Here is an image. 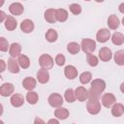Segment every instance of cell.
<instances>
[{
  "instance_id": "cell-1",
  "label": "cell",
  "mask_w": 124,
  "mask_h": 124,
  "mask_svg": "<svg viewBox=\"0 0 124 124\" xmlns=\"http://www.w3.org/2000/svg\"><path fill=\"white\" fill-rule=\"evenodd\" d=\"M106 89V81L102 78H95L91 81L90 89H89V97L92 98H100L101 94Z\"/></svg>"
},
{
  "instance_id": "cell-22",
  "label": "cell",
  "mask_w": 124,
  "mask_h": 124,
  "mask_svg": "<svg viewBox=\"0 0 124 124\" xmlns=\"http://www.w3.org/2000/svg\"><path fill=\"white\" fill-rule=\"evenodd\" d=\"M54 116L59 120H65L69 117V110L66 108H62V107L56 108V109L54 110Z\"/></svg>"
},
{
  "instance_id": "cell-37",
  "label": "cell",
  "mask_w": 124,
  "mask_h": 124,
  "mask_svg": "<svg viewBox=\"0 0 124 124\" xmlns=\"http://www.w3.org/2000/svg\"><path fill=\"white\" fill-rule=\"evenodd\" d=\"M0 64H1V69H0V72L3 73L5 71V68H6V63L3 59H0Z\"/></svg>"
},
{
  "instance_id": "cell-42",
  "label": "cell",
  "mask_w": 124,
  "mask_h": 124,
  "mask_svg": "<svg viewBox=\"0 0 124 124\" xmlns=\"http://www.w3.org/2000/svg\"><path fill=\"white\" fill-rule=\"evenodd\" d=\"M120 91L124 94V82H122V83L120 84Z\"/></svg>"
},
{
  "instance_id": "cell-6",
  "label": "cell",
  "mask_w": 124,
  "mask_h": 124,
  "mask_svg": "<svg viewBox=\"0 0 124 124\" xmlns=\"http://www.w3.org/2000/svg\"><path fill=\"white\" fill-rule=\"evenodd\" d=\"M75 95L78 102H85L89 98V91L83 86H78L75 90Z\"/></svg>"
},
{
  "instance_id": "cell-47",
  "label": "cell",
  "mask_w": 124,
  "mask_h": 124,
  "mask_svg": "<svg viewBox=\"0 0 124 124\" xmlns=\"http://www.w3.org/2000/svg\"><path fill=\"white\" fill-rule=\"evenodd\" d=\"M23 1H26V0H23Z\"/></svg>"
},
{
  "instance_id": "cell-29",
  "label": "cell",
  "mask_w": 124,
  "mask_h": 124,
  "mask_svg": "<svg viewBox=\"0 0 124 124\" xmlns=\"http://www.w3.org/2000/svg\"><path fill=\"white\" fill-rule=\"evenodd\" d=\"M17 61L19 63L20 68H22V69H27L30 67V59L25 54H20L17 57Z\"/></svg>"
},
{
  "instance_id": "cell-5",
  "label": "cell",
  "mask_w": 124,
  "mask_h": 124,
  "mask_svg": "<svg viewBox=\"0 0 124 124\" xmlns=\"http://www.w3.org/2000/svg\"><path fill=\"white\" fill-rule=\"evenodd\" d=\"M39 64H40L41 68H44V69H46V70H50L53 67L54 60L49 54L44 53L39 57Z\"/></svg>"
},
{
  "instance_id": "cell-26",
  "label": "cell",
  "mask_w": 124,
  "mask_h": 124,
  "mask_svg": "<svg viewBox=\"0 0 124 124\" xmlns=\"http://www.w3.org/2000/svg\"><path fill=\"white\" fill-rule=\"evenodd\" d=\"M27 103L29 105H36L39 101V95L37 92L31 90V91H28V93L26 94V97H25Z\"/></svg>"
},
{
  "instance_id": "cell-14",
  "label": "cell",
  "mask_w": 124,
  "mask_h": 124,
  "mask_svg": "<svg viewBox=\"0 0 124 124\" xmlns=\"http://www.w3.org/2000/svg\"><path fill=\"white\" fill-rule=\"evenodd\" d=\"M35 28V25H34V22L31 20V19H23L20 23V30L23 32V33H31Z\"/></svg>"
},
{
  "instance_id": "cell-45",
  "label": "cell",
  "mask_w": 124,
  "mask_h": 124,
  "mask_svg": "<svg viewBox=\"0 0 124 124\" xmlns=\"http://www.w3.org/2000/svg\"><path fill=\"white\" fill-rule=\"evenodd\" d=\"M122 24H123V26H124V16H123V18H122Z\"/></svg>"
},
{
  "instance_id": "cell-38",
  "label": "cell",
  "mask_w": 124,
  "mask_h": 124,
  "mask_svg": "<svg viewBox=\"0 0 124 124\" xmlns=\"http://www.w3.org/2000/svg\"><path fill=\"white\" fill-rule=\"evenodd\" d=\"M0 15H1V18H0V20H1V22H4L8 16H6V14H5L3 11H1V12H0Z\"/></svg>"
},
{
  "instance_id": "cell-19",
  "label": "cell",
  "mask_w": 124,
  "mask_h": 124,
  "mask_svg": "<svg viewBox=\"0 0 124 124\" xmlns=\"http://www.w3.org/2000/svg\"><path fill=\"white\" fill-rule=\"evenodd\" d=\"M9 53H10V56L13 57V58L18 57L21 54V46L18 43H13L10 46Z\"/></svg>"
},
{
  "instance_id": "cell-36",
  "label": "cell",
  "mask_w": 124,
  "mask_h": 124,
  "mask_svg": "<svg viewBox=\"0 0 124 124\" xmlns=\"http://www.w3.org/2000/svg\"><path fill=\"white\" fill-rule=\"evenodd\" d=\"M54 60H55V63H56L57 66H63L65 64V62H66V58H65V56L62 53H58L55 56Z\"/></svg>"
},
{
  "instance_id": "cell-34",
  "label": "cell",
  "mask_w": 124,
  "mask_h": 124,
  "mask_svg": "<svg viewBox=\"0 0 124 124\" xmlns=\"http://www.w3.org/2000/svg\"><path fill=\"white\" fill-rule=\"evenodd\" d=\"M69 10L70 12L75 15V16H78L81 13V6L78 3H73V4H70L69 5Z\"/></svg>"
},
{
  "instance_id": "cell-10",
  "label": "cell",
  "mask_w": 124,
  "mask_h": 124,
  "mask_svg": "<svg viewBox=\"0 0 124 124\" xmlns=\"http://www.w3.org/2000/svg\"><path fill=\"white\" fill-rule=\"evenodd\" d=\"M112 58V51L108 46H103L99 50V59L104 62H108Z\"/></svg>"
},
{
  "instance_id": "cell-39",
  "label": "cell",
  "mask_w": 124,
  "mask_h": 124,
  "mask_svg": "<svg viewBox=\"0 0 124 124\" xmlns=\"http://www.w3.org/2000/svg\"><path fill=\"white\" fill-rule=\"evenodd\" d=\"M47 123L48 124H51V123H55V124H58L59 123V119L58 118H53V119H49L48 121H47Z\"/></svg>"
},
{
  "instance_id": "cell-8",
  "label": "cell",
  "mask_w": 124,
  "mask_h": 124,
  "mask_svg": "<svg viewBox=\"0 0 124 124\" xmlns=\"http://www.w3.org/2000/svg\"><path fill=\"white\" fill-rule=\"evenodd\" d=\"M109 38H110V31L108 29H107V28L99 29L97 34H96V39L101 44H104V43L108 42Z\"/></svg>"
},
{
  "instance_id": "cell-25",
  "label": "cell",
  "mask_w": 124,
  "mask_h": 124,
  "mask_svg": "<svg viewBox=\"0 0 124 124\" xmlns=\"http://www.w3.org/2000/svg\"><path fill=\"white\" fill-rule=\"evenodd\" d=\"M45 37H46V40L48 43H54V42H56V40H57V38H58V33H57V31H56L55 29L49 28V29L46 32Z\"/></svg>"
},
{
  "instance_id": "cell-16",
  "label": "cell",
  "mask_w": 124,
  "mask_h": 124,
  "mask_svg": "<svg viewBox=\"0 0 124 124\" xmlns=\"http://www.w3.org/2000/svg\"><path fill=\"white\" fill-rule=\"evenodd\" d=\"M64 75L68 79H75L78 77V70L73 65H67L64 68Z\"/></svg>"
},
{
  "instance_id": "cell-9",
  "label": "cell",
  "mask_w": 124,
  "mask_h": 124,
  "mask_svg": "<svg viewBox=\"0 0 124 124\" xmlns=\"http://www.w3.org/2000/svg\"><path fill=\"white\" fill-rule=\"evenodd\" d=\"M15 86L11 82H5L0 87V95L3 97H9L14 94Z\"/></svg>"
},
{
  "instance_id": "cell-28",
  "label": "cell",
  "mask_w": 124,
  "mask_h": 124,
  "mask_svg": "<svg viewBox=\"0 0 124 124\" xmlns=\"http://www.w3.org/2000/svg\"><path fill=\"white\" fill-rule=\"evenodd\" d=\"M111 42L115 46H121L124 44V35L120 32H114L111 36Z\"/></svg>"
},
{
  "instance_id": "cell-13",
  "label": "cell",
  "mask_w": 124,
  "mask_h": 124,
  "mask_svg": "<svg viewBox=\"0 0 124 124\" xmlns=\"http://www.w3.org/2000/svg\"><path fill=\"white\" fill-rule=\"evenodd\" d=\"M24 102H25L24 97L21 94H18V93H14L11 96V99H10L11 105L15 108H20L21 106H23Z\"/></svg>"
},
{
  "instance_id": "cell-30",
  "label": "cell",
  "mask_w": 124,
  "mask_h": 124,
  "mask_svg": "<svg viewBox=\"0 0 124 124\" xmlns=\"http://www.w3.org/2000/svg\"><path fill=\"white\" fill-rule=\"evenodd\" d=\"M80 45H78V43H76V42H71V43H69L68 45H67V50H68V52L69 53H71V54H78V52H79V50H80Z\"/></svg>"
},
{
  "instance_id": "cell-12",
  "label": "cell",
  "mask_w": 124,
  "mask_h": 124,
  "mask_svg": "<svg viewBox=\"0 0 124 124\" xmlns=\"http://www.w3.org/2000/svg\"><path fill=\"white\" fill-rule=\"evenodd\" d=\"M36 78H37V80L40 83H42V84H45V83L48 82V80H49V73H48V70L44 69V68H41L37 72Z\"/></svg>"
},
{
  "instance_id": "cell-43",
  "label": "cell",
  "mask_w": 124,
  "mask_h": 124,
  "mask_svg": "<svg viewBox=\"0 0 124 124\" xmlns=\"http://www.w3.org/2000/svg\"><path fill=\"white\" fill-rule=\"evenodd\" d=\"M95 1H96L97 3H102V2H104L105 0H95Z\"/></svg>"
},
{
  "instance_id": "cell-35",
  "label": "cell",
  "mask_w": 124,
  "mask_h": 124,
  "mask_svg": "<svg viewBox=\"0 0 124 124\" xmlns=\"http://www.w3.org/2000/svg\"><path fill=\"white\" fill-rule=\"evenodd\" d=\"M9 48H10L9 42L7 41L6 38L1 37V38H0V50L3 51V52H5V51H7Z\"/></svg>"
},
{
  "instance_id": "cell-41",
  "label": "cell",
  "mask_w": 124,
  "mask_h": 124,
  "mask_svg": "<svg viewBox=\"0 0 124 124\" xmlns=\"http://www.w3.org/2000/svg\"><path fill=\"white\" fill-rule=\"evenodd\" d=\"M39 122H40V123H45V121H44V120H42V119H40V118H38V117H37V118L34 120V123H35V124H37V123H39Z\"/></svg>"
},
{
  "instance_id": "cell-31",
  "label": "cell",
  "mask_w": 124,
  "mask_h": 124,
  "mask_svg": "<svg viewBox=\"0 0 124 124\" xmlns=\"http://www.w3.org/2000/svg\"><path fill=\"white\" fill-rule=\"evenodd\" d=\"M64 99L70 104V103H74L77 98H76V95H75V90H73L72 88H68L65 93H64Z\"/></svg>"
},
{
  "instance_id": "cell-15",
  "label": "cell",
  "mask_w": 124,
  "mask_h": 124,
  "mask_svg": "<svg viewBox=\"0 0 124 124\" xmlns=\"http://www.w3.org/2000/svg\"><path fill=\"white\" fill-rule=\"evenodd\" d=\"M7 67H8V71L12 74H18L19 73V63L17 60H16V58L11 57L10 59H8V63H7Z\"/></svg>"
},
{
  "instance_id": "cell-23",
  "label": "cell",
  "mask_w": 124,
  "mask_h": 124,
  "mask_svg": "<svg viewBox=\"0 0 124 124\" xmlns=\"http://www.w3.org/2000/svg\"><path fill=\"white\" fill-rule=\"evenodd\" d=\"M111 114L114 117H120L124 114V106L120 103H114L111 107Z\"/></svg>"
},
{
  "instance_id": "cell-27",
  "label": "cell",
  "mask_w": 124,
  "mask_h": 124,
  "mask_svg": "<svg viewBox=\"0 0 124 124\" xmlns=\"http://www.w3.org/2000/svg\"><path fill=\"white\" fill-rule=\"evenodd\" d=\"M113 60L116 65L124 66V50L119 49V50L115 51V53L113 54Z\"/></svg>"
},
{
  "instance_id": "cell-17",
  "label": "cell",
  "mask_w": 124,
  "mask_h": 124,
  "mask_svg": "<svg viewBox=\"0 0 124 124\" xmlns=\"http://www.w3.org/2000/svg\"><path fill=\"white\" fill-rule=\"evenodd\" d=\"M36 85H37V81L32 77H26L22 80V86H23V88L26 89V90H28V91H31V90L35 89Z\"/></svg>"
},
{
  "instance_id": "cell-46",
  "label": "cell",
  "mask_w": 124,
  "mask_h": 124,
  "mask_svg": "<svg viewBox=\"0 0 124 124\" xmlns=\"http://www.w3.org/2000/svg\"><path fill=\"white\" fill-rule=\"evenodd\" d=\"M84 1H91V0H84Z\"/></svg>"
},
{
  "instance_id": "cell-33",
  "label": "cell",
  "mask_w": 124,
  "mask_h": 124,
  "mask_svg": "<svg viewBox=\"0 0 124 124\" xmlns=\"http://www.w3.org/2000/svg\"><path fill=\"white\" fill-rule=\"evenodd\" d=\"M86 61L88 63V65L91 67H96L99 64V58L92 53L86 54Z\"/></svg>"
},
{
  "instance_id": "cell-20",
  "label": "cell",
  "mask_w": 124,
  "mask_h": 124,
  "mask_svg": "<svg viewBox=\"0 0 124 124\" xmlns=\"http://www.w3.org/2000/svg\"><path fill=\"white\" fill-rule=\"evenodd\" d=\"M55 11L56 9H47L45 11V14H44V16H45V19L46 22L48 23H55L57 21L56 19V16H55Z\"/></svg>"
},
{
  "instance_id": "cell-11",
  "label": "cell",
  "mask_w": 124,
  "mask_h": 124,
  "mask_svg": "<svg viewBox=\"0 0 124 124\" xmlns=\"http://www.w3.org/2000/svg\"><path fill=\"white\" fill-rule=\"evenodd\" d=\"M9 12L13 16H20L24 12L23 5L19 2H14L9 6Z\"/></svg>"
},
{
  "instance_id": "cell-40",
  "label": "cell",
  "mask_w": 124,
  "mask_h": 124,
  "mask_svg": "<svg viewBox=\"0 0 124 124\" xmlns=\"http://www.w3.org/2000/svg\"><path fill=\"white\" fill-rule=\"evenodd\" d=\"M118 10H119V12H120L121 14H124V2L121 3V4L118 6Z\"/></svg>"
},
{
  "instance_id": "cell-2",
  "label": "cell",
  "mask_w": 124,
  "mask_h": 124,
  "mask_svg": "<svg viewBox=\"0 0 124 124\" xmlns=\"http://www.w3.org/2000/svg\"><path fill=\"white\" fill-rule=\"evenodd\" d=\"M86 109L88 113L92 115H96L101 111V103L98 98L89 97L86 102Z\"/></svg>"
},
{
  "instance_id": "cell-4",
  "label": "cell",
  "mask_w": 124,
  "mask_h": 124,
  "mask_svg": "<svg viewBox=\"0 0 124 124\" xmlns=\"http://www.w3.org/2000/svg\"><path fill=\"white\" fill-rule=\"evenodd\" d=\"M47 103L50 107L56 108L62 107L64 103V99L59 93H51L47 98Z\"/></svg>"
},
{
  "instance_id": "cell-24",
  "label": "cell",
  "mask_w": 124,
  "mask_h": 124,
  "mask_svg": "<svg viewBox=\"0 0 124 124\" xmlns=\"http://www.w3.org/2000/svg\"><path fill=\"white\" fill-rule=\"evenodd\" d=\"M55 16H56V19L59 22H65L68 19L69 14L65 9H56L55 11Z\"/></svg>"
},
{
  "instance_id": "cell-18",
  "label": "cell",
  "mask_w": 124,
  "mask_h": 124,
  "mask_svg": "<svg viewBox=\"0 0 124 124\" xmlns=\"http://www.w3.org/2000/svg\"><path fill=\"white\" fill-rule=\"evenodd\" d=\"M4 25L8 31H14L17 26V21L13 16H8L4 21Z\"/></svg>"
},
{
  "instance_id": "cell-21",
  "label": "cell",
  "mask_w": 124,
  "mask_h": 124,
  "mask_svg": "<svg viewBox=\"0 0 124 124\" xmlns=\"http://www.w3.org/2000/svg\"><path fill=\"white\" fill-rule=\"evenodd\" d=\"M119 24H120V21H119V18L116 15L112 14L108 17V26L109 29L116 30L119 27Z\"/></svg>"
},
{
  "instance_id": "cell-3",
  "label": "cell",
  "mask_w": 124,
  "mask_h": 124,
  "mask_svg": "<svg viewBox=\"0 0 124 124\" xmlns=\"http://www.w3.org/2000/svg\"><path fill=\"white\" fill-rule=\"evenodd\" d=\"M80 47L82 49V51L86 54L88 53H93L94 50L96 49V42L93 41L92 39L89 38H85L81 41L80 44Z\"/></svg>"
},
{
  "instance_id": "cell-32",
  "label": "cell",
  "mask_w": 124,
  "mask_h": 124,
  "mask_svg": "<svg viewBox=\"0 0 124 124\" xmlns=\"http://www.w3.org/2000/svg\"><path fill=\"white\" fill-rule=\"evenodd\" d=\"M92 80V74L90 72H83L79 75V81L81 84H87Z\"/></svg>"
},
{
  "instance_id": "cell-7",
  "label": "cell",
  "mask_w": 124,
  "mask_h": 124,
  "mask_svg": "<svg viewBox=\"0 0 124 124\" xmlns=\"http://www.w3.org/2000/svg\"><path fill=\"white\" fill-rule=\"evenodd\" d=\"M102 105L105 108H111L114 103H116V98L112 93H105L101 98Z\"/></svg>"
},
{
  "instance_id": "cell-44",
  "label": "cell",
  "mask_w": 124,
  "mask_h": 124,
  "mask_svg": "<svg viewBox=\"0 0 124 124\" xmlns=\"http://www.w3.org/2000/svg\"><path fill=\"white\" fill-rule=\"evenodd\" d=\"M3 3H4V0H1V4H0V6H3Z\"/></svg>"
}]
</instances>
